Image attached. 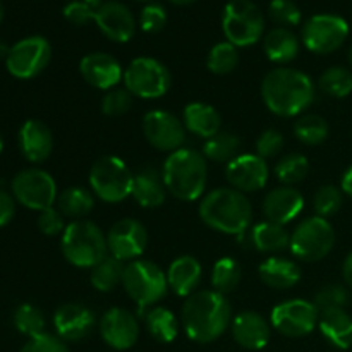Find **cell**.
Wrapping results in <instances>:
<instances>
[{
  "mask_svg": "<svg viewBox=\"0 0 352 352\" xmlns=\"http://www.w3.org/2000/svg\"><path fill=\"white\" fill-rule=\"evenodd\" d=\"M122 285L140 309L160 301L168 289L167 274L150 260H134L126 265Z\"/></svg>",
  "mask_w": 352,
  "mask_h": 352,
  "instance_id": "cell-7",
  "label": "cell"
},
{
  "mask_svg": "<svg viewBox=\"0 0 352 352\" xmlns=\"http://www.w3.org/2000/svg\"><path fill=\"white\" fill-rule=\"evenodd\" d=\"M222 30L234 47H251L263 36V14L251 0H230L222 14Z\"/></svg>",
  "mask_w": 352,
  "mask_h": 352,
  "instance_id": "cell-8",
  "label": "cell"
},
{
  "mask_svg": "<svg viewBox=\"0 0 352 352\" xmlns=\"http://www.w3.org/2000/svg\"><path fill=\"white\" fill-rule=\"evenodd\" d=\"M95 313L85 305L67 302L62 305L54 315V327L57 337L64 342H78L88 337L95 329Z\"/></svg>",
  "mask_w": 352,
  "mask_h": 352,
  "instance_id": "cell-20",
  "label": "cell"
},
{
  "mask_svg": "<svg viewBox=\"0 0 352 352\" xmlns=\"http://www.w3.org/2000/svg\"><path fill=\"white\" fill-rule=\"evenodd\" d=\"M89 186L102 201L120 203L133 196L134 175L122 158L105 155L93 164Z\"/></svg>",
  "mask_w": 352,
  "mask_h": 352,
  "instance_id": "cell-6",
  "label": "cell"
},
{
  "mask_svg": "<svg viewBox=\"0 0 352 352\" xmlns=\"http://www.w3.org/2000/svg\"><path fill=\"white\" fill-rule=\"evenodd\" d=\"M9 50H10V47H7V45L3 43L2 40H0V60H2V58H7V55H9Z\"/></svg>",
  "mask_w": 352,
  "mask_h": 352,
  "instance_id": "cell-54",
  "label": "cell"
},
{
  "mask_svg": "<svg viewBox=\"0 0 352 352\" xmlns=\"http://www.w3.org/2000/svg\"><path fill=\"white\" fill-rule=\"evenodd\" d=\"M144 323L155 340L164 344L174 342L179 333V322L167 308H153L144 315Z\"/></svg>",
  "mask_w": 352,
  "mask_h": 352,
  "instance_id": "cell-32",
  "label": "cell"
},
{
  "mask_svg": "<svg viewBox=\"0 0 352 352\" xmlns=\"http://www.w3.org/2000/svg\"><path fill=\"white\" fill-rule=\"evenodd\" d=\"M203 270L199 261L195 256H179L170 263L167 270L168 287L182 298H189L195 294L201 282Z\"/></svg>",
  "mask_w": 352,
  "mask_h": 352,
  "instance_id": "cell-25",
  "label": "cell"
},
{
  "mask_svg": "<svg viewBox=\"0 0 352 352\" xmlns=\"http://www.w3.org/2000/svg\"><path fill=\"white\" fill-rule=\"evenodd\" d=\"M2 150H3V138L2 134H0V153H2Z\"/></svg>",
  "mask_w": 352,
  "mask_h": 352,
  "instance_id": "cell-58",
  "label": "cell"
},
{
  "mask_svg": "<svg viewBox=\"0 0 352 352\" xmlns=\"http://www.w3.org/2000/svg\"><path fill=\"white\" fill-rule=\"evenodd\" d=\"M320 309L306 299H289L272 309L270 322L285 337H305L318 325Z\"/></svg>",
  "mask_w": 352,
  "mask_h": 352,
  "instance_id": "cell-14",
  "label": "cell"
},
{
  "mask_svg": "<svg viewBox=\"0 0 352 352\" xmlns=\"http://www.w3.org/2000/svg\"><path fill=\"white\" fill-rule=\"evenodd\" d=\"M58 210L64 217L69 219H81L86 217L95 206V198H93L91 191L86 188H67L58 195L57 198Z\"/></svg>",
  "mask_w": 352,
  "mask_h": 352,
  "instance_id": "cell-33",
  "label": "cell"
},
{
  "mask_svg": "<svg viewBox=\"0 0 352 352\" xmlns=\"http://www.w3.org/2000/svg\"><path fill=\"white\" fill-rule=\"evenodd\" d=\"M336 232L323 217H308L291 234V253L302 261H320L332 251Z\"/></svg>",
  "mask_w": 352,
  "mask_h": 352,
  "instance_id": "cell-9",
  "label": "cell"
},
{
  "mask_svg": "<svg viewBox=\"0 0 352 352\" xmlns=\"http://www.w3.org/2000/svg\"><path fill=\"white\" fill-rule=\"evenodd\" d=\"M241 148V140L236 134L226 133L220 131L215 136L205 140L203 144V155L205 158L212 162H219V164H229L230 160L237 157Z\"/></svg>",
  "mask_w": 352,
  "mask_h": 352,
  "instance_id": "cell-35",
  "label": "cell"
},
{
  "mask_svg": "<svg viewBox=\"0 0 352 352\" xmlns=\"http://www.w3.org/2000/svg\"><path fill=\"white\" fill-rule=\"evenodd\" d=\"M19 352H69V349L60 337L45 332L28 340Z\"/></svg>",
  "mask_w": 352,
  "mask_h": 352,
  "instance_id": "cell-48",
  "label": "cell"
},
{
  "mask_svg": "<svg viewBox=\"0 0 352 352\" xmlns=\"http://www.w3.org/2000/svg\"><path fill=\"white\" fill-rule=\"evenodd\" d=\"M322 336L337 349H349L352 346V318L344 308L322 309L318 318Z\"/></svg>",
  "mask_w": 352,
  "mask_h": 352,
  "instance_id": "cell-27",
  "label": "cell"
},
{
  "mask_svg": "<svg viewBox=\"0 0 352 352\" xmlns=\"http://www.w3.org/2000/svg\"><path fill=\"white\" fill-rule=\"evenodd\" d=\"M3 14H6V9H3V3L0 2V23H2L3 19Z\"/></svg>",
  "mask_w": 352,
  "mask_h": 352,
  "instance_id": "cell-57",
  "label": "cell"
},
{
  "mask_svg": "<svg viewBox=\"0 0 352 352\" xmlns=\"http://www.w3.org/2000/svg\"><path fill=\"white\" fill-rule=\"evenodd\" d=\"M182 122H184L186 129L191 131L192 134L208 140L220 133L222 119H220V113L208 103L192 102L186 105L184 112H182Z\"/></svg>",
  "mask_w": 352,
  "mask_h": 352,
  "instance_id": "cell-29",
  "label": "cell"
},
{
  "mask_svg": "<svg viewBox=\"0 0 352 352\" xmlns=\"http://www.w3.org/2000/svg\"><path fill=\"white\" fill-rule=\"evenodd\" d=\"M38 227H40V230L45 236H57V234L64 232L67 226H65L64 215L60 213V210H55L52 206V208L40 212Z\"/></svg>",
  "mask_w": 352,
  "mask_h": 352,
  "instance_id": "cell-50",
  "label": "cell"
},
{
  "mask_svg": "<svg viewBox=\"0 0 352 352\" xmlns=\"http://www.w3.org/2000/svg\"><path fill=\"white\" fill-rule=\"evenodd\" d=\"M12 196L17 203L34 212H43L57 201V184L48 172L26 168L12 179Z\"/></svg>",
  "mask_w": 352,
  "mask_h": 352,
  "instance_id": "cell-12",
  "label": "cell"
},
{
  "mask_svg": "<svg viewBox=\"0 0 352 352\" xmlns=\"http://www.w3.org/2000/svg\"><path fill=\"white\" fill-rule=\"evenodd\" d=\"M162 175L172 196L181 201H196L205 192L208 177L205 155L192 148H179L167 157Z\"/></svg>",
  "mask_w": 352,
  "mask_h": 352,
  "instance_id": "cell-4",
  "label": "cell"
},
{
  "mask_svg": "<svg viewBox=\"0 0 352 352\" xmlns=\"http://www.w3.org/2000/svg\"><path fill=\"white\" fill-rule=\"evenodd\" d=\"M261 96L275 116L296 117L315 100V85L306 72L292 67H277L265 76Z\"/></svg>",
  "mask_w": 352,
  "mask_h": 352,
  "instance_id": "cell-2",
  "label": "cell"
},
{
  "mask_svg": "<svg viewBox=\"0 0 352 352\" xmlns=\"http://www.w3.org/2000/svg\"><path fill=\"white\" fill-rule=\"evenodd\" d=\"M351 294L344 285L340 284H329L323 285L318 292L315 294V306L322 311V309H332V308H344L349 305Z\"/></svg>",
  "mask_w": 352,
  "mask_h": 352,
  "instance_id": "cell-44",
  "label": "cell"
},
{
  "mask_svg": "<svg viewBox=\"0 0 352 352\" xmlns=\"http://www.w3.org/2000/svg\"><path fill=\"white\" fill-rule=\"evenodd\" d=\"M270 336V325L260 313L243 311L232 320V337L244 349H263V347H267Z\"/></svg>",
  "mask_w": 352,
  "mask_h": 352,
  "instance_id": "cell-24",
  "label": "cell"
},
{
  "mask_svg": "<svg viewBox=\"0 0 352 352\" xmlns=\"http://www.w3.org/2000/svg\"><path fill=\"white\" fill-rule=\"evenodd\" d=\"M342 206V191L336 186H322L313 198V208L316 215L329 219L336 215Z\"/></svg>",
  "mask_w": 352,
  "mask_h": 352,
  "instance_id": "cell-42",
  "label": "cell"
},
{
  "mask_svg": "<svg viewBox=\"0 0 352 352\" xmlns=\"http://www.w3.org/2000/svg\"><path fill=\"white\" fill-rule=\"evenodd\" d=\"M250 244L261 253H280L291 246V234L280 223L265 220L250 230Z\"/></svg>",
  "mask_w": 352,
  "mask_h": 352,
  "instance_id": "cell-30",
  "label": "cell"
},
{
  "mask_svg": "<svg viewBox=\"0 0 352 352\" xmlns=\"http://www.w3.org/2000/svg\"><path fill=\"white\" fill-rule=\"evenodd\" d=\"M268 16L280 24V28H291L301 23L302 12L294 0H272L268 6Z\"/></svg>",
  "mask_w": 352,
  "mask_h": 352,
  "instance_id": "cell-43",
  "label": "cell"
},
{
  "mask_svg": "<svg viewBox=\"0 0 352 352\" xmlns=\"http://www.w3.org/2000/svg\"><path fill=\"white\" fill-rule=\"evenodd\" d=\"M124 270H126L124 261L117 260L116 256L109 254L105 260H102L96 267L91 268L89 282H91V285L96 291L110 292L122 282Z\"/></svg>",
  "mask_w": 352,
  "mask_h": 352,
  "instance_id": "cell-34",
  "label": "cell"
},
{
  "mask_svg": "<svg viewBox=\"0 0 352 352\" xmlns=\"http://www.w3.org/2000/svg\"><path fill=\"white\" fill-rule=\"evenodd\" d=\"M305 210V198L292 186H282L268 192L263 199V213L270 222L285 223L298 219Z\"/></svg>",
  "mask_w": 352,
  "mask_h": 352,
  "instance_id": "cell-22",
  "label": "cell"
},
{
  "mask_svg": "<svg viewBox=\"0 0 352 352\" xmlns=\"http://www.w3.org/2000/svg\"><path fill=\"white\" fill-rule=\"evenodd\" d=\"M263 284L274 289H291L301 280V268L296 261L282 256H270L258 268Z\"/></svg>",
  "mask_w": 352,
  "mask_h": 352,
  "instance_id": "cell-28",
  "label": "cell"
},
{
  "mask_svg": "<svg viewBox=\"0 0 352 352\" xmlns=\"http://www.w3.org/2000/svg\"><path fill=\"white\" fill-rule=\"evenodd\" d=\"M167 24V10L160 3H146L140 14V26L144 33H158Z\"/></svg>",
  "mask_w": 352,
  "mask_h": 352,
  "instance_id": "cell-46",
  "label": "cell"
},
{
  "mask_svg": "<svg viewBox=\"0 0 352 352\" xmlns=\"http://www.w3.org/2000/svg\"><path fill=\"white\" fill-rule=\"evenodd\" d=\"M95 7L82 2V0H72V2H69L67 6L64 7V10H62L65 19H67L69 23L76 24V26H85V24L95 21Z\"/></svg>",
  "mask_w": 352,
  "mask_h": 352,
  "instance_id": "cell-49",
  "label": "cell"
},
{
  "mask_svg": "<svg viewBox=\"0 0 352 352\" xmlns=\"http://www.w3.org/2000/svg\"><path fill=\"white\" fill-rule=\"evenodd\" d=\"M82 2L89 3V6H91V7H95V9H96V7H98V6H102V3H103V0H82Z\"/></svg>",
  "mask_w": 352,
  "mask_h": 352,
  "instance_id": "cell-55",
  "label": "cell"
},
{
  "mask_svg": "<svg viewBox=\"0 0 352 352\" xmlns=\"http://www.w3.org/2000/svg\"><path fill=\"white\" fill-rule=\"evenodd\" d=\"M284 144L285 140L282 133H278L277 129H267L256 140V151L263 160H267V158L277 157L284 150Z\"/></svg>",
  "mask_w": 352,
  "mask_h": 352,
  "instance_id": "cell-47",
  "label": "cell"
},
{
  "mask_svg": "<svg viewBox=\"0 0 352 352\" xmlns=\"http://www.w3.org/2000/svg\"><path fill=\"white\" fill-rule=\"evenodd\" d=\"M342 275H344V280H346V284L349 285V287H352V251L347 254L346 261H344Z\"/></svg>",
  "mask_w": 352,
  "mask_h": 352,
  "instance_id": "cell-52",
  "label": "cell"
},
{
  "mask_svg": "<svg viewBox=\"0 0 352 352\" xmlns=\"http://www.w3.org/2000/svg\"><path fill=\"white\" fill-rule=\"evenodd\" d=\"M143 133L148 143L160 151L182 148L186 141V126L167 110H151L143 117Z\"/></svg>",
  "mask_w": 352,
  "mask_h": 352,
  "instance_id": "cell-15",
  "label": "cell"
},
{
  "mask_svg": "<svg viewBox=\"0 0 352 352\" xmlns=\"http://www.w3.org/2000/svg\"><path fill=\"white\" fill-rule=\"evenodd\" d=\"M172 3H177V6H188V3L195 2V0H170Z\"/></svg>",
  "mask_w": 352,
  "mask_h": 352,
  "instance_id": "cell-56",
  "label": "cell"
},
{
  "mask_svg": "<svg viewBox=\"0 0 352 352\" xmlns=\"http://www.w3.org/2000/svg\"><path fill=\"white\" fill-rule=\"evenodd\" d=\"M95 23L109 40L126 43L136 33V17L127 6L117 0H107L96 7Z\"/></svg>",
  "mask_w": 352,
  "mask_h": 352,
  "instance_id": "cell-19",
  "label": "cell"
},
{
  "mask_svg": "<svg viewBox=\"0 0 352 352\" xmlns=\"http://www.w3.org/2000/svg\"><path fill=\"white\" fill-rule=\"evenodd\" d=\"M79 72L88 85L107 91L116 88L120 79H124L122 65L116 57L105 52H93L85 55L79 62Z\"/></svg>",
  "mask_w": 352,
  "mask_h": 352,
  "instance_id": "cell-21",
  "label": "cell"
},
{
  "mask_svg": "<svg viewBox=\"0 0 352 352\" xmlns=\"http://www.w3.org/2000/svg\"><path fill=\"white\" fill-rule=\"evenodd\" d=\"M16 213V199L0 189V227H6Z\"/></svg>",
  "mask_w": 352,
  "mask_h": 352,
  "instance_id": "cell-51",
  "label": "cell"
},
{
  "mask_svg": "<svg viewBox=\"0 0 352 352\" xmlns=\"http://www.w3.org/2000/svg\"><path fill=\"white\" fill-rule=\"evenodd\" d=\"M308 170V158L301 153H289L287 157H284L275 165V175L285 186H294L305 181Z\"/></svg>",
  "mask_w": 352,
  "mask_h": 352,
  "instance_id": "cell-39",
  "label": "cell"
},
{
  "mask_svg": "<svg viewBox=\"0 0 352 352\" xmlns=\"http://www.w3.org/2000/svg\"><path fill=\"white\" fill-rule=\"evenodd\" d=\"M340 186H342V191L346 192L347 196H351V198H352V165L349 168H347L346 172H344L342 182H340Z\"/></svg>",
  "mask_w": 352,
  "mask_h": 352,
  "instance_id": "cell-53",
  "label": "cell"
},
{
  "mask_svg": "<svg viewBox=\"0 0 352 352\" xmlns=\"http://www.w3.org/2000/svg\"><path fill=\"white\" fill-rule=\"evenodd\" d=\"M241 277H243V270H241L239 263L234 258H220L212 270V285L213 291L220 292V294H229V292L236 291L237 285L241 284Z\"/></svg>",
  "mask_w": 352,
  "mask_h": 352,
  "instance_id": "cell-36",
  "label": "cell"
},
{
  "mask_svg": "<svg viewBox=\"0 0 352 352\" xmlns=\"http://www.w3.org/2000/svg\"><path fill=\"white\" fill-rule=\"evenodd\" d=\"M263 50L274 64H289L299 54V38L287 28H274L265 36Z\"/></svg>",
  "mask_w": 352,
  "mask_h": 352,
  "instance_id": "cell-31",
  "label": "cell"
},
{
  "mask_svg": "<svg viewBox=\"0 0 352 352\" xmlns=\"http://www.w3.org/2000/svg\"><path fill=\"white\" fill-rule=\"evenodd\" d=\"M21 153L31 164H41L54 150V136L50 127L38 119H30L19 129Z\"/></svg>",
  "mask_w": 352,
  "mask_h": 352,
  "instance_id": "cell-23",
  "label": "cell"
},
{
  "mask_svg": "<svg viewBox=\"0 0 352 352\" xmlns=\"http://www.w3.org/2000/svg\"><path fill=\"white\" fill-rule=\"evenodd\" d=\"M237 64H239L237 47H234L229 41H220L213 45L206 58V65L213 74H229L237 67Z\"/></svg>",
  "mask_w": 352,
  "mask_h": 352,
  "instance_id": "cell-40",
  "label": "cell"
},
{
  "mask_svg": "<svg viewBox=\"0 0 352 352\" xmlns=\"http://www.w3.org/2000/svg\"><path fill=\"white\" fill-rule=\"evenodd\" d=\"M294 134L301 143L315 146L329 138V124L322 116L306 113L294 122Z\"/></svg>",
  "mask_w": 352,
  "mask_h": 352,
  "instance_id": "cell-37",
  "label": "cell"
},
{
  "mask_svg": "<svg viewBox=\"0 0 352 352\" xmlns=\"http://www.w3.org/2000/svg\"><path fill=\"white\" fill-rule=\"evenodd\" d=\"M349 62H351V65H352V47H351V50H349Z\"/></svg>",
  "mask_w": 352,
  "mask_h": 352,
  "instance_id": "cell-59",
  "label": "cell"
},
{
  "mask_svg": "<svg viewBox=\"0 0 352 352\" xmlns=\"http://www.w3.org/2000/svg\"><path fill=\"white\" fill-rule=\"evenodd\" d=\"M230 322V302L217 291L195 292L182 306V327L186 336L198 344H210L222 337Z\"/></svg>",
  "mask_w": 352,
  "mask_h": 352,
  "instance_id": "cell-1",
  "label": "cell"
},
{
  "mask_svg": "<svg viewBox=\"0 0 352 352\" xmlns=\"http://www.w3.org/2000/svg\"><path fill=\"white\" fill-rule=\"evenodd\" d=\"M140 2H151V0H140Z\"/></svg>",
  "mask_w": 352,
  "mask_h": 352,
  "instance_id": "cell-60",
  "label": "cell"
},
{
  "mask_svg": "<svg viewBox=\"0 0 352 352\" xmlns=\"http://www.w3.org/2000/svg\"><path fill=\"white\" fill-rule=\"evenodd\" d=\"M62 254L71 265L93 268L109 256L107 236L89 220H74L65 227L60 239Z\"/></svg>",
  "mask_w": 352,
  "mask_h": 352,
  "instance_id": "cell-5",
  "label": "cell"
},
{
  "mask_svg": "<svg viewBox=\"0 0 352 352\" xmlns=\"http://www.w3.org/2000/svg\"><path fill=\"white\" fill-rule=\"evenodd\" d=\"M124 85L133 96L155 100L167 95L172 85V76L157 58L138 57L131 60L124 71Z\"/></svg>",
  "mask_w": 352,
  "mask_h": 352,
  "instance_id": "cell-10",
  "label": "cell"
},
{
  "mask_svg": "<svg viewBox=\"0 0 352 352\" xmlns=\"http://www.w3.org/2000/svg\"><path fill=\"white\" fill-rule=\"evenodd\" d=\"M52 58V47L47 38L28 36L9 50L6 67L14 78L33 79L47 69Z\"/></svg>",
  "mask_w": 352,
  "mask_h": 352,
  "instance_id": "cell-13",
  "label": "cell"
},
{
  "mask_svg": "<svg viewBox=\"0 0 352 352\" xmlns=\"http://www.w3.org/2000/svg\"><path fill=\"white\" fill-rule=\"evenodd\" d=\"M267 160L260 155H237L226 165V177L234 189L241 192L260 191L268 182Z\"/></svg>",
  "mask_w": 352,
  "mask_h": 352,
  "instance_id": "cell-18",
  "label": "cell"
},
{
  "mask_svg": "<svg viewBox=\"0 0 352 352\" xmlns=\"http://www.w3.org/2000/svg\"><path fill=\"white\" fill-rule=\"evenodd\" d=\"M318 85L327 95L333 98H346L352 93V72L340 65H333L320 76Z\"/></svg>",
  "mask_w": 352,
  "mask_h": 352,
  "instance_id": "cell-38",
  "label": "cell"
},
{
  "mask_svg": "<svg viewBox=\"0 0 352 352\" xmlns=\"http://www.w3.org/2000/svg\"><path fill=\"white\" fill-rule=\"evenodd\" d=\"M199 219L213 230L230 236L246 232L253 220V208L246 195L234 188L210 191L199 203Z\"/></svg>",
  "mask_w": 352,
  "mask_h": 352,
  "instance_id": "cell-3",
  "label": "cell"
},
{
  "mask_svg": "<svg viewBox=\"0 0 352 352\" xmlns=\"http://www.w3.org/2000/svg\"><path fill=\"white\" fill-rule=\"evenodd\" d=\"M133 196L143 208H158L167 198L164 175L153 167H144L134 175Z\"/></svg>",
  "mask_w": 352,
  "mask_h": 352,
  "instance_id": "cell-26",
  "label": "cell"
},
{
  "mask_svg": "<svg viewBox=\"0 0 352 352\" xmlns=\"http://www.w3.org/2000/svg\"><path fill=\"white\" fill-rule=\"evenodd\" d=\"M349 36V24L337 14H316L309 17L301 31L302 45L318 55L339 50Z\"/></svg>",
  "mask_w": 352,
  "mask_h": 352,
  "instance_id": "cell-11",
  "label": "cell"
},
{
  "mask_svg": "<svg viewBox=\"0 0 352 352\" xmlns=\"http://www.w3.org/2000/svg\"><path fill=\"white\" fill-rule=\"evenodd\" d=\"M131 107H133V93L127 88L110 89L102 100V112L105 116H124L129 112Z\"/></svg>",
  "mask_w": 352,
  "mask_h": 352,
  "instance_id": "cell-45",
  "label": "cell"
},
{
  "mask_svg": "<svg viewBox=\"0 0 352 352\" xmlns=\"http://www.w3.org/2000/svg\"><path fill=\"white\" fill-rule=\"evenodd\" d=\"M14 327L19 330L23 336L34 339V337L45 333V316L36 306L33 305H21L14 311Z\"/></svg>",
  "mask_w": 352,
  "mask_h": 352,
  "instance_id": "cell-41",
  "label": "cell"
},
{
  "mask_svg": "<svg viewBox=\"0 0 352 352\" xmlns=\"http://www.w3.org/2000/svg\"><path fill=\"white\" fill-rule=\"evenodd\" d=\"M100 336L103 342L116 351H127L138 342L140 323L131 311L124 308H110L100 320Z\"/></svg>",
  "mask_w": 352,
  "mask_h": 352,
  "instance_id": "cell-17",
  "label": "cell"
},
{
  "mask_svg": "<svg viewBox=\"0 0 352 352\" xmlns=\"http://www.w3.org/2000/svg\"><path fill=\"white\" fill-rule=\"evenodd\" d=\"M107 244L112 256L120 261H134L148 246L146 227L134 219H122L113 223L107 236Z\"/></svg>",
  "mask_w": 352,
  "mask_h": 352,
  "instance_id": "cell-16",
  "label": "cell"
}]
</instances>
